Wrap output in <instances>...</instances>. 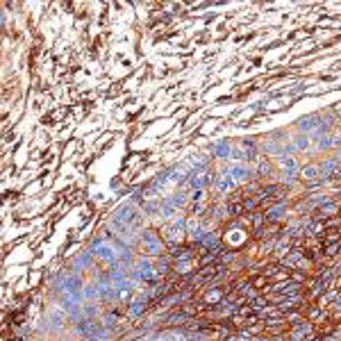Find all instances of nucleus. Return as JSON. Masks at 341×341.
<instances>
[{"label":"nucleus","instance_id":"393cba45","mask_svg":"<svg viewBox=\"0 0 341 341\" xmlns=\"http://www.w3.org/2000/svg\"><path fill=\"white\" fill-rule=\"evenodd\" d=\"M216 303V300H221V291H209L207 293V303Z\"/></svg>","mask_w":341,"mask_h":341},{"label":"nucleus","instance_id":"bb28decb","mask_svg":"<svg viewBox=\"0 0 341 341\" xmlns=\"http://www.w3.org/2000/svg\"><path fill=\"white\" fill-rule=\"evenodd\" d=\"M337 112H339V116H341V105H339V107H337Z\"/></svg>","mask_w":341,"mask_h":341},{"label":"nucleus","instance_id":"5701e85b","mask_svg":"<svg viewBox=\"0 0 341 341\" xmlns=\"http://www.w3.org/2000/svg\"><path fill=\"white\" fill-rule=\"evenodd\" d=\"M189 200H191L193 205H196V203H203V200H205V189H193L191 196H189Z\"/></svg>","mask_w":341,"mask_h":341},{"label":"nucleus","instance_id":"aec40b11","mask_svg":"<svg viewBox=\"0 0 341 341\" xmlns=\"http://www.w3.org/2000/svg\"><path fill=\"white\" fill-rule=\"evenodd\" d=\"M228 241L232 246H239V244H244L246 241V232L244 230H239V228H234V230H230V234H228Z\"/></svg>","mask_w":341,"mask_h":341},{"label":"nucleus","instance_id":"6e6552de","mask_svg":"<svg viewBox=\"0 0 341 341\" xmlns=\"http://www.w3.org/2000/svg\"><path fill=\"white\" fill-rule=\"evenodd\" d=\"M275 162H277V166L285 171V177H296L298 173H300L298 159L293 155H280V157H275Z\"/></svg>","mask_w":341,"mask_h":341},{"label":"nucleus","instance_id":"b1692460","mask_svg":"<svg viewBox=\"0 0 341 341\" xmlns=\"http://www.w3.org/2000/svg\"><path fill=\"white\" fill-rule=\"evenodd\" d=\"M287 250H289V241H280V244H277V253L287 255Z\"/></svg>","mask_w":341,"mask_h":341},{"label":"nucleus","instance_id":"a211bd4d","mask_svg":"<svg viewBox=\"0 0 341 341\" xmlns=\"http://www.w3.org/2000/svg\"><path fill=\"white\" fill-rule=\"evenodd\" d=\"M271 169H273V166H271V162L269 159H266V157H259V159H257V175H259V177H269L271 175Z\"/></svg>","mask_w":341,"mask_h":341},{"label":"nucleus","instance_id":"6ab92c4d","mask_svg":"<svg viewBox=\"0 0 341 341\" xmlns=\"http://www.w3.org/2000/svg\"><path fill=\"white\" fill-rule=\"evenodd\" d=\"M285 264H287V266H300V269H305V266H307L305 262H303V255L298 253V250H293L291 255L285 257Z\"/></svg>","mask_w":341,"mask_h":341},{"label":"nucleus","instance_id":"412c9836","mask_svg":"<svg viewBox=\"0 0 341 341\" xmlns=\"http://www.w3.org/2000/svg\"><path fill=\"white\" fill-rule=\"evenodd\" d=\"M318 212L323 214V218H325V216H334V214L339 212V205H337V203H330V200H328V203L323 205V207H318Z\"/></svg>","mask_w":341,"mask_h":341},{"label":"nucleus","instance_id":"1a4fd4ad","mask_svg":"<svg viewBox=\"0 0 341 341\" xmlns=\"http://www.w3.org/2000/svg\"><path fill=\"white\" fill-rule=\"evenodd\" d=\"M293 148H296V153H314V141L309 134H300L298 132L296 136L291 139Z\"/></svg>","mask_w":341,"mask_h":341},{"label":"nucleus","instance_id":"9d476101","mask_svg":"<svg viewBox=\"0 0 341 341\" xmlns=\"http://www.w3.org/2000/svg\"><path fill=\"white\" fill-rule=\"evenodd\" d=\"M318 169H321V177L323 180H330L332 175H337L339 169H341V164L334 157H328V159H323L321 164H318Z\"/></svg>","mask_w":341,"mask_h":341},{"label":"nucleus","instance_id":"4be33fe9","mask_svg":"<svg viewBox=\"0 0 341 341\" xmlns=\"http://www.w3.org/2000/svg\"><path fill=\"white\" fill-rule=\"evenodd\" d=\"M191 266H193V262L191 259H185V262H175V273H180V275H187L189 271H191Z\"/></svg>","mask_w":341,"mask_h":341},{"label":"nucleus","instance_id":"f257e3e1","mask_svg":"<svg viewBox=\"0 0 341 341\" xmlns=\"http://www.w3.org/2000/svg\"><path fill=\"white\" fill-rule=\"evenodd\" d=\"M89 253L107 266L118 264V246L112 244V241H107V239H93L91 246H89Z\"/></svg>","mask_w":341,"mask_h":341},{"label":"nucleus","instance_id":"4468645a","mask_svg":"<svg viewBox=\"0 0 341 341\" xmlns=\"http://www.w3.org/2000/svg\"><path fill=\"white\" fill-rule=\"evenodd\" d=\"M82 296H85V303H96L98 298H101V287H98V282H85V287H82Z\"/></svg>","mask_w":341,"mask_h":341},{"label":"nucleus","instance_id":"423d86ee","mask_svg":"<svg viewBox=\"0 0 341 341\" xmlns=\"http://www.w3.org/2000/svg\"><path fill=\"white\" fill-rule=\"evenodd\" d=\"M212 155H214V159L223 162V164H230L232 157H234V144H232V141H228V139L216 141V144L212 146Z\"/></svg>","mask_w":341,"mask_h":341},{"label":"nucleus","instance_id":"7ed1b4c3","mask_svg":"<svg viewBox=\"0 0 341 341\" xmlns=\"http://www.w3.org/2000/svg\"><path fill=\"white\" fill-rule=\"evenodd\" d=\"M185 234H187V218L185 216L173 218V221L164 223V228H162V237H164L166 244H177Z\"/></svg>","mask_w":341,"mask_h":341},{"label":"nucleus","instance_id":"39448f33","mask_svg":"<svg viewBox=\"0 0 341 341\" xmlns=\"http://www.w3.org/2000/svg\"><path fill=\"white\" fill-rule=\"evenodd\" d=\"M132 273L134 275H139L144 282H155L159 280V271L155 269V264L150 262V257H139V259H134L132 264Z\"/></svg>","mask_w":341,"mask_h":341},{"label":"nucleus","instance_id":"dca6fc26","mask_svg":"<svg viewBox=\"0 0 341 341\" xmlns=\"http://www.w3.org/2000/svg\"><path fill=\"white\" fill-rule=\"evenodd\" d=\"M287 212V203H280V205H275L273 209H269V212L264 214V218L266 221H277V218H282V214Z\"/></svg>","mask_w":341,"mask_h":341},{"label":"nucleus","instance_id":"f03ea898","mask_svg":"<svg viewBox=\"0 0 341 341\" xmlns=\"http://www.w3.org/2000/svg\"><path fill=\"white\" fill-rule=\"evenodd\" d=\"M139 248L144 250L146 257H164V253H166L164 237H159L155 230H144V232H141Z\"/></svg>","mask_w":341,"mask_h":341},{"label":"nucleus","instance_id":"a878e982","mask_svg":"<svg viewBox=\"0 0 341 341\" xmlns=\"http://www.w3.org/2000/svg\"><path fill=\"white\" fill-rule=\"evenodd\" d=\"M337 250H339V246H337V244H334V246H330V248H328V255H334Z\"/></svg>","mask_w":341,"mask_h":341},{"label":"nucleus","instance_id":"0eeeda50","mask_svg":"<svg viewBox=\"0 0 341 341\" xmlns=\"http://www.w3.org/2000/svg\"><path fill=\"white\" fill-rule=\"evenodd\" d=\"M285 144H287V141H275L271 134H266L264 139L259 141V150H262L264 155H269V157H273V159H275V157L282 155V148H285Z\"/></svg>","mask_w":341,"mask_h":341},{"label":"nucleus","instance_id":"f3484780","mask_svg":"<svg viewBox=\"0 0 341 341\" xmlns=\"http://www.w3.org/2000/svg\"><path fill=\"white\" fill-rule=\"evenodd\" d=\"M144 309H146L144 300H130V303H128V316H130V318L141 316V314H144Z\"/></svg>","mask_w":341,"mask_h":341},{"label":"nucleus","instance_id":"cd10ccee","mask_svg":"<svg viewBox=\"0 0 341 341\" xmlns=\"http://www.w3.org/2000/svg\"><path fill=\"white\" fill-rule=\"evenodd\" d=\"M309 341H318V339H309Z\"/></svg>","mask_w":341,"mask_h":341},{"label":"nucleus","instance_id":"ddd939ff","mask_svg":"<svg viewBox=\"0 0 341 341\" xmlns=\"http://www.w3.org/2000/svg\"><path fill=\"white\" fill-rule=\"evenodd\" d=\"M93 264V255L91 253H80L73 259V264H71V269H73V273H80V271H85V269H89V266Z\"/></svg>","mask_w":341,"mask_h":341},{"label":"nucleus","instance_id":"20e7f679","mask_svg":"<svg viewBox=\"0 0 341 341\" xmlns=\"http://www.w3.org/2000/svg\"><path fill=\"white\" fill-rule=\"evenodd\" d=\"M218 173H225V175H230L234 182H248L250 177H253V166L246 164V162H230V164H223L221 171Z\"/></svg>","mask_w":341,"mask_h":341},{"label":"nucleus","instance_id":"9b49d317","mask_svg":"<svg viewBox=\"0 0 341 341\" xmlns=\"http://www.w3.org/2000/svg\"><path fill=\"white\" fill-rule=\"evenodd\" d=\"M300 180L303 182H316V180H321V169H318V164H305V166H300Z\"/></svg>","mask_w":341,"mask_h":341},{"label":"nucleus","instance_id":"f8f14e48","mask_svg":"<svg viewBox=\"0 0 341 341\" xmlns=\"http://www.w3.org/2000/svg\"><path fill=\"white\" fill-rule=\"evenodd\" d=\"M214 187H216V191L221 193V196H225V193H230L234 187H237V182H234L230 175H225V173H218V175H216V182H214Z\"/></svg>","mask_w":341,"mask_h":341},{"label":"nucleus","instance_id":"2eb2a0df","mask_svg":"<svg viewBox=\"0 0 341 341\" xmlns=\"http://www.w3.org/2000/svg\"><path fill=\"white\" fill-rule=\"evenodd\" d=\"M166 200H169L173 207L175 209H182L187 205V200H189V196L185 191H175V193H169V196H166Z\"/></svg>","mask_w":341,"mask_h":341}]
</instances>
